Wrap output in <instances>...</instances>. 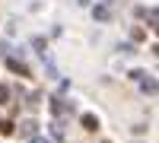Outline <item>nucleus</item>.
<instances>
[{"mask_svg":"<svg viewBox=\"0 0 159 143\" xmlns=\"http://www.w3.org/2000/svg\"><path fill=\"white\" fill-rule=\"evenodd\" d=\"M130 80H134L147 96H156V92H159V80H153L147 70H134V73H130Z\"/></svg>","mask_w":159,"mask_h":143,"instance_id":"f257e3e1","label":"nucleus"},{"mask_svg":"<svg viewBox=\"0 0 159 143\" xmlns=\"http://www.w3.org/2000/svg\"><path fill=\"white\" fill-rule=\"evenodd\" d=\"M51 111L61 118V114H67V111H70V102H67V99H61V96H54V99H51Z\"/></svg>","mask_w":159,"mask_h":143,"instance_id":"f03ea898","label":"nucleus"},{"mask_svg":"<svg viewBox=\"0 0 159 143\" xmlns=\"http://www.w3.org/2000/svg\"><path fill=\"white\" fill-rule=\"evenodd\" d=\"M7 70H13V73H19V76H29V67L19 60V57H7Z\"/></svg>","mask_w":159,"mask_h":143,"instance_id":"7ed1b4c3","label":"nucleus"},{"mask_svg":"<svg viewBox=\"0 0 159 143\" xmlns=\"http://www.w3.org/2000/svg\"><path fill=\"white\" fill-rule=\"evenodd\" d=\"M19 134H22V137H29V140H32V137L38 134V121H35V118H29V121H25V124L19 127Z\"/></svg>","mask_w":159,"mask_h":143,"instance_id":"20e7f679","label":"nucleus"},{"mask_svg":"<svg viewBox=\"0 0 159 143\" xmlns=\"http://www.w3.org/2000/svg\"><path fill=\"white\" fill-rule=\"evenodd\" d=\"M83 131H89V134L99 131V118L96 114H83Z\"/></svg>","mask_w":159,"mask_h":143,"instance_id":"39448f33","label":"nucleus"},{"mask_svg":"<svg viewBox=\"0 0 159 143\" xmlns=\"http://www.w3.org/2000/svg\"><path fill=\"white\" fill-rule=\"evenodd\" d=\"M92 16H96L99 22H108V19H111V10L102 3V7H96V10H92Z\"/></svg>","mask_w":159,"mask_h":143,"instance_id":"423d86ee","label":"nucleus"},{"mask_svg":"<svg viewBox=\"0 0 159 143\" xmlns=\"http://www.w3.org/2000/svg\"><path fill=\"white\" fill-rule=\"evenodd\" d=\"M10 96H13V89H10L7 83H0V105H7V102H10Z\"/></svg>","mask_w":159,"mask_h":143,"instance_id":"0eeeda50","label":"nucleus"},{"mask_svg":"<svg viewBox=\"0 0 159 143\" xmlns=\"http://www.w3.org/2000/svg\"><path fill=\"white\" fill-rule=\"evenodd\" d=\"M38 99H42V92H32V96H29V102H25V108H29V111H32V108H38Z\"/></svg>","mask_w":159,"mask_h":143,"instance_id":"6e6552de","label":"nucleus"},{"mask_svg":"<svg viewBox=\"0 0 159 143\" xmlns=\"http://www.w3.org/2000/svg\"><path fill=\"white\" fill-rule=\"evenodd\" d=\"M13 131H16V124H13V121H3V124H0V134H7V137H10Z\"/></svg>","mask_w":159,"mask_h":143,"instance_id":"1a4fd4ad","label":"nucleus"},{"mask_svg":"<svg viewBox=\"0 0 159 143\" xmlns=\"http://www.w3.org/2000/svg\"><path fill=\"white\" fill-rule=\"evenodd\" d=\"M130 38H134V42H143V38H147V32H143V29H137V25H134V29H130Z\"/></svg>","mask_w":159,"mask_h":143,"instance_id":"9d476101","label":"nucleus"},{"mask_svg":"<svg viewBox=\"0 0 159 143\" xmlns=\"http://www.w3.org/2000/svg\"><path fill=\"white\" fill-rule=\"evenodd\" d=\"M10 51H13L10 45H3V42H0V57H10Z\"/></svg>","mask_w":159,"mask_h":143,"instance_id":"9b49d317","label":"nucleus"},{"mask_svg":"<svg viewBox=\"0 0 159 143\" xmlns=\"http://www.w3.org/2000/svg\"><path fill=\"white\" fill-rule=\"evenodd\" d=\"M153 54H156V57H159V45H156V48H153Z\"/></svg>","mask_w":159,"mask_h":143,"instance_id":"f8f14e48","label":"nucleus"},{"mask_svg":"<svg viewBox=\"0 0 159 143\" xmlns=\"http://www.w3.org/2000/svg\"><path fill=\"white\" fill-rule=\"evenodd\" d=\"M102 3H105V7H108V3H115V0H102Z\"/></svg>","mask_w":159,"mask_h":143,"instance_id":"ddd939ff","label":"nucleus"},{"mask_svg":"<svg viewBox=\"0 0 159 143\" xmlns=\"http://www.w3.org/2000/svg\"><path fill=\"white\" fill-rule=\"evenodd\" d=\"M153 29H156V35H159V22H156V25H153Z\"/></svg>","mask_w":159,"mask_h":143,"instance_id":"4468645a","label":"nucleus"}]
</instances>
